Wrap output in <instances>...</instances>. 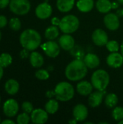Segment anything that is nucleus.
Instances as JSON below:
<instances>
[{"label": "nucleus", "mask_w": 123, "mask_h": 124, "mask_svg": "<svg viewBox=\"0 0 123 124\" xmlns=\"http://www.w3.org/2000/svg\"><path fill=\"white\" fill-rule=\"evenodd\" d=\"M88 73V67L83 60H74L70 62L65 68V76L71 81H78L86 77Z\"/></svg>", "instance_id": "nucleus-1"}, {"label": "nucleus", "mask_w": 123, "mask_h": 124, "mask_svg": "<svg viewBox=\"0 0 123 124\" xmlns=\"http://www.w3.org/2000/svg\"><path fill=\"white\" fill-rule=\"evenodd\" d=\"M20 43L24 49L28 51H34L41 45V36L37 31L28 28L20 34Z\"/></svg>", "instance_id": "nucleus-2"}, {"label": "nucleus", "mask_w": 123, "mask_h": 124, "mask_svg": "<svg viewBox=\"0 0 123 124\" xmlns=\"http://www.w3.org/2000/svg\"><path fill=\"white\" fill-rule=\"evenodd\" d=\"M54 93L57 100L67 102L73 98L75 95V89L71 84L66 81H62L56 85Z\"/></svg>", "instance_id": "nucleus-3"}, {"label": "nucleus", "mask_w": 123, "mask_h": 124, "mask_svg": "<svg viewBox=\"0 0 123 124\" xmlns=\"http://www.w3.org/2000/svg\"><path fill=\"white\" fill-rule=\"evenodd\" d=\"M109 81L110 77L109 73L103 69L97 70L92 74L91 84L96 90L104 91L108 86Z\"/></svg>", "instance_id": "nucleus-4"}, {"label": "nucleus", "mask_w": 123, "mask_h": 124, "mask_svg": "<svg viewBox=\"0 0 123 124\" xmlns=\"http://www.w3.org/2000/svg\"><path fill=\"white\" fill-rule=\"evenodd\" d=\"M80 21L75 15H67L61 19L59 28L62 33L71 34L78 29Z\"/></svg>", "instance_id": "nucleus-5"}, {"label": "nucleus", "mask_w": 123, "mask_h": 124, "mask_svg": "<svg viewBox=\"0 0 123 124\" xmlns=\"http://www.w3.org/2000/svg\"><path fill=\"white\" fill-rule=\"evenodd\" d=\"M10 11L17 15H25L30 9V3L28 0H10Z\"/></svg>", "instance_id": "nucleus-6"}, {"label": "nucleus", "mask_w": 123, "mask_h": 124, "mask_svg": "<svg viewBox=\"0 0 123 124\" xmlns=\"http://www.w3.org/2000/svg\"><path fill=\"white\" fill-rule=\"evenodd\" d=\"M41 48L45 54L51 58L57 57L60 52V46L53 40H49V41L41 45Z\"/></svg>", "instance_id": "nucleus-7"}, {"label": "nucleus", "mask_w": 123, "mask_h": 124, "mask_svg": "<svg viewBox=\"0 0 123 124\" xmlns=\"http://www.w3.org/2000/svg\"><path fill=\"white\" fill-rule=\"evenodd\" d=\"M19 110V105L14 99H9L6 100L3 105V111L4 115L8 118L14 117Z\"/></svg>", "instance_id": "nucleus-8"}, {"label": "nucleus", "mask_w": 123, "mask_h": 124, "mask_svg": "<svg viewBox=\"0 0 123 124\" xmlns=\"http://www.w3.org/2000/svg\"><path fill=\"white\" fill-rule=\"evenodd\" d=\"M35 13L36 17L39 19H47L52 14L51 6L47 2H43L41 4H39L36 8Z\"/></svg>", "instance_id": "nucleus-9"}, {"label": "nucleus", "mask_w": 123, "mask_h": 124, "mask_svg": "<svg viewBox=\"0 0 123 124\" xmlns=\"http://www.w3.org/2000/svg\"><path fill=\"white\" fill-rule=\"evenodd\" d=\"M105 26L110 31H116L120 27L119 16L115 13L108 12L104 17Z\"/></svg>", "instance_id": "nucleus-10"}, {"label": "nucleus", "mask_w": 123, "mask_h": 124, "mask_svg": "<svg viewBox=\"0 0 123 124\" xmlns=\"http://www.w3.org/2000/svg\"><path fill=\"white\" fill-rule=\"evenodd\" d=\"M92 41L96 46H106L109 41L108 35L103 29L97 28L92 33Z\"/></svg>", "instance_id": "nucleus-11"}, {"label": "nucleus", "mask_w": 123, "mask_h": 124, "mask_svg": "<svg viewBox=\"0 0 123 124\" xmlns=\"http://www.w3.org/2000/svg\"><path fill=\"white\" fill-rule=\"evenodd\" d=\"M48 113L46 110H43L41 108L35 109L30 113V119L33 124H45L49 118Z\"/></svg>", "instance_id": "nucleus-12"}, {"label": "nucleus", "mask_w": 123, "mask_h": 124, "mask_svg": "<svg viewBox=\"0 0 123 124\" xmlns=\"http://www.w3.org/2000/svg\"><path fill=\"white\" fill-rule=\"evenodd\" d=\"M72 115L74 119H75L78 122H83L88 116V108L83 104H78L72 110Z\"/></svg>", "instance_id": "nucleus-13"}, {"label": "nucleus", "mask_w": 123, "mask_h": 124, "mask_svg": "<svg viewBox=\"0 0 123 124\" xmlns=\"http://www.w3.org/2000/svg\"><path fill=\"white\" fill-rule=\"evenodd\" d=\"M107 65L112 68H119L123 65V57L122 54L111 52L107 57Z\"/></svg>", "instance_id": "nucleus-14"}, {"label": "nucleus", "mask_w": 123, "mask_h": 124, "mask_svg": "<svg viewBox=\"0 0 123 124\" xmlns=\"http://www.w3.org/2000/svg\"><path fill=\"white\" fill-rule=\"evenodd\" d=\"M59 44L62 49L70 51L75 46V39L70 34L65 33L59 38Z\"/></svg>", "instance_id": "nucleus-15"}, {"label": "nucleus", "mask_w": 123, "mask_h": 124, "mask_svg": "<svg viewBox=\"0 0 123 124\" xmlns=\"http://www.w3.org/2000/svg\"><path fill=\"white\" fill-rule=\"evenodd\" d=\"M93 85L87 81H81L76 86L78 93L82 96H89L93 91Z\"/></svg>", "instance_id": "nucleus-16"}, {"label": "nucleus", "mask_w": 123, "mask_h": 124, "mask_svg": "<svg viewBox=\"0 0 123 124\" xmlns=\"http://www.w3.org/2000/svg\"><path fill=\"white\" fill-rule=\"evenodd\" d=\"M104 98V94L101 91L97 90L96 92H91L88 97V105L91 108H97L99 106Z\"/></svg>", "instance_id": "nucleus-17"}, {"label": "nucleus", "mask_w": 123, "mask_h": 124, "mask_svg": "<svg viewBox=\"0 0 123 124\" xmlns=\"http://www.w3.org/2000/svg\"><path fill=\"white\" fill-rule=\"evenodd\" d=\"M83 62H85L88 68L94 69V68H97L99 65L100 59L96 54H93V53H88L85 56L83 59Z\"/></svg>", "instance_id": "nucleus-18"}, {"label": "nucleus", "mask_w": 123, "mask_h": 124, "mask_svg": "<svg viewBox=\"0 0 123 124\" xmlns=\"http://www.w3.org/2000/svg\"><path fill=\"white\" fill-rule=\"evenodd\" d=\"M29 57H30V63L33 68H41L44 63L43 57L38 52L32 51Z\"/></svg>", "instance_id": "nucleus-19"}, {"label": "nucleus", "mask_w": 123, "mask_h": 124, "mask_svg": "<svg viewBox=\"0 0 123 124\" xmlns=\"http://www.w3.org/2000/svg\"><path fill=\"white\" fill-rule=\"evenodd\" d=\"M20 85L19 83L13 78L9 79L4 84V89L6 92L9 95H14L19 91Z\"/></svg>", "instance_id": "nucleus-20"}, {"label": "nucleus", "mask_w": 123, "mask_h": 124, "mask_svg": "<svg viewBox=\"0 0 123 124\" xmlns=\"http://www.w3.org/2000/svg\"><path fill=\"white\" fill-rule=\"evenodd\" d=\"M75 5V0H57V7L62 12H70Z\"/></svg>", "instance_id": "nucleus-21"}, {"label": "nucleus", "mask_w": 123, "mask_h": 124, "mask_svg": "<svg viewBox=\"0 0 123 124\" xmlns=\"http://www.w3.org/2000/svg\"><path fill=\"white\" fill-rule=\"evenodd\" d=\"M77 8L82 12H88L91 11L94 6V0H78L76 3Z\"/></svg>", "instance_id": "nucleus-22"}, {"label": "nucleus", "mask_w": 123, "mask_h": 124, "mask_svg": "<svg viewBox=\"0 0 123 124\" xmlns=\"http://www.w3.org/2000/svg\"><path fill=\"white\" fill-rule=\"evenodd\" d=\"M96 7L99 12L107 14L112 9V3L109 0H97Z\"/></svg>", "instance_id": "nucleus-23"}, {"label": "nucleus", "mask_w": 123, "mask_h": 124, "mask_svg": "<svg viewBox=\"0 0 123 124\" xmlns=\"http://www.w3.org/2000/svg\"><path fill=\"white\" fill-rule=\"evenodd\" d=\"M46 39L48 40H54L57 39L59 35V30L56 25H51L48 27L44 33Z\"/></svg>", "instance_id": "nucleus-24"}, {"label": "nucleus", "mask_w": 123, "mask_h": 124, "mask_svg": "<svg viewBox=\"0 0 123 124\" xmlns=\"http://www.w3.org/2000/svg\"><path fill=\"white\" fill-rule=\"evenodd\" d=\"M59 102L57 100H49L45 105V110L49 114H54L59 110Z\"/></svg>", "instance_id": "nucleus-25"}, {"label": "nucleus", "mask_w": 123, "mask_h": 124, "mask_svg": "<svg viewBox=\"0 0 123 124\" xmlns=\"http://www.w3.org/2000/svg\"><path fill=\"white\" fill-rule=\"evenodd\" d=\"M118 102V97L114 93L108 94L105 97V105L109 108H114Z\"/></svg>", "instance_id": "nucleus-26"}, {"label": "nucleus", "mask_w": 123, "mask_h": 124, "mask_svg": "<svg viewBox=\"0 0 123 124\" xmlns=\"http://www.w3.org/2000/svg\"><path fill=\"white\" fill-rule=\"evenodd\" d=\"M12 62V57L9 53H2L0 54V65L3 68H7Z\"/></svg>", "instance_id": "nucleus-27"}, {"label": "nucleus", "mask_w": 123, "mask_h": 124, "mask_svg": "<svg viewBox=\"0 0 123 124\" xmlns=\"http://www.w3.org/2000/svg\"><path fill=\"white\" fill-rule=\"evenodd\" d=\"M112 118L116 121H120L123 120V107H115L112 113Z\"/></svg>", "instance_id": "nucleus-28"}, {"label": "nucleus", "mask_w": 123, "mask_h": 124, "mask_svg": "<svg viewBox=\"0 0 123 124\" xmlns=\"http://www.w3.org/2000/svg\"><path fill=\"white\" fill-rule=\"evenodd\" d=\"M9 28L14 31H18L21 28V22L18 17H12L9 23Z\"/></svg>", "instance_id": "nucleus-29"}, {"label": "nucleus", "mask_w": 123, "mask_h": 124, "mask_svg": "<svg viewBox=\"0 0 123 124\" xmlns=\"http://www.w3.org/2000/svg\"><path fill=\"white\" fill-rule=\"evenodd\" d=\"M106 47L107 50L110 52H117L120 49V46L118 42L115 40L108 41V42L106 44Z\"/></svg>", "instance_id": "nucleus-30"}, {"label": "nucleus", "mask_w": 123, "mask_h": 124, "mask_svg": "<svg viewBox=\"0 0 123 124\" xmlns=\"http://www.w3.org/2000/svg\"><path fill=\"white\" fill-rule=\"evenodd\" d=\"M30 117L28 116V113H22L18 115L17 117V123L18 124H28L30 121Z\"/></svg>", "instance_id": "nucleus-31"}, {"label": "nucleus", "mask_w": 123, "mask_h": 124, "mask_svg": "<svg viewBox=\"0 0 123 124\" xmlns=\"http://www.w3.org/2000/svg\"><path fill=\"white\" fill-rule=\"evenodd\" d=\"M36 77L38 79V80H41V81H45L47 80L49 78V73L48 72V70H44V69H40L38 70L36 73H35Z\"/></svg>", "instance_id": "nucleus-32"}, {"label": "nucleus", "mask_w": 123, "mask_h": 124, "mask_svg": "<svg viewBox=\"0 0 123 124\" xmlns=\"http://www.w3.org/2000/svg\"><path fill=\"white\" fill-rule=\"evenodd\" d=\"M22 110H23V112L30 114L33 110V105L31 102H30L28 101H25V102H22Z\"/></svg>", "instance_id": "nucleus-33"}, {"label": "nucleus", "mask_w": 123, "mask_h": 124, "mask_svg": "<svg viewBox=\"0 0 123 124\" xmlns=\"http://www.w3.org/2000/svg\"><path fill=\"white\" fill-rule=\"evenodd\" d=\"M7 25V19L4 15H0V28H4Z\"/></svg>", "instance_id": "nucleus-34"}, {"label": "nucleus", "mask_w": 123, "mask_h": 124, "mask_svg": "<svg viewBox=\"0 0 123 124\" xmlns=\"http://www.w3.org/2000/svg\"><path fill=\"white\" fill-rule=\"evenodd\" d=\"M28 49H23L21 52H20V57L22 58V59H25V58H27L28 56H30L29 55V53H28Z\"/></svg>", "instance_id": "nucleus-35"}, {"label": "nucleus", "mask_w": 123, "mask_h": 124, "mask_svg": "<svg viewBox=\"0 0 123 124\" xmlns=\"http://www.w3.org/2000/svg\"><path fill=\"white\" fill-rule=\"evenodd\" d=\"M9 0H0V9H4L9 4Z\"/></svg>", "instance_id": "nucleus-36"}, {"label": "nucleus", "mask_w": 123, "mask_h": 124, "mask_svg": "<svg viewBox=\"0 0 123 124\" xmlns=\"http://www.w3.org/2000/svg\"><path fill=\"white\" fill-rule=\"evenodd\" d=\"M60 20H61V19H59V17H53V18L51 20V24H52L53 25H56V26H57V25H59V23H60Z\"/></svg>", "instance_id": "nucleus-37"}, {"label": "nucleus", "mask_w": 123, "mask_h": 124, "mask_svg": "<svg viewBox=\"0 0 123 124\" xmlns=\"http://www.w3.org/2000/svg\"><path fill=\"white\" fill-rule=\"evenodd\" d=\"M54 96H55V93H54V91L52 92V91H48L46 92V97H49V98H51L53 97Z\"/></svg>", "instance_id": "nucleus-38"}, {"label": "nucleus", "mask_w": 123, "mask_h": 124, "mask_svg": "<svg viewBox=\"0 0 123 124\" xmlns=\"http://www.w3.org/2000/svg\"><path fill=\"white\" fill-rule=\"evenodd\" d=\"M1 124H14V122L12 120L9 119H6L4 121H3L2 122H1Z\"/></svg>", "instance_id": "nucleus-39"}, {"label": "nucleus", "mask_w": 123, "mask_h": 124, "mask_svg": "<svg viewBox=\"0 0 123 124\" xmlns=\"http://www.w3.org/2000/svg\"><path fill=\"white\" fill-rule=\"evenodd\" d=\"M3 67L0 65V80L1 79V78H2V76H3V75H4V70H3Z\"/></svg>", "instance_id": "nucleus-40"}, {"label": "nucleus", "mask_w": 123, "mask_h": 124, "mask_svg": "<svg viewBox=\"0 0 123 124\" xmlns=\"http://www.w3.org/2000/svg\"><path fill=\"white\" fill-rule=\"evenodd\" d=\"M117 15L118 16H123V9H118L117 10Z\"/></svg>", "instance_id": "nucleus-41"}, {"label": "nucleus", "mask_w": 123, "mask_h": 124, "mask_svg": "<svg viewBox=\"0 0 123 124\" xmlns=\"http://www.w3.org/2000/svg\"><path fill=\"white\" fill-rule=\"evenodd\" d=\"M117 7H118V4H117L116 2L112 3V9H116Z\"/></svg>", "instance_id": "nucleus-42"}, {"label": "nucleus", "mask_w": 123, "mask_h": 124, "mask_svg": "<svg viewBox=\"0 0 123 124\" xmlns=\"http://www.w3.org/2000/svg\"><path fill=\"white\" fill-rule=\"evenodd\" d=\"M120 51H121V54H122V55H123V42H122L121 46H120Z\"/></svg>", "instance_id": "nucleus-43"}, {"label": "nucleus", "mask_w": 123, "mask_h": 124, "mask_svg": "<svg viewBox=\"0 0 123 124\" xmlns=\"http://www.w3.org/2000/svg\"><path fill=\"white\" fill-rule=\"evenodd\" d=\"M117 1H118L120 4H123V0H117Z\"/></svg>", "instance_id": "nucleus-44"}, {"label": "nucleus", "mask_w": 123, "mask_h": 124, "mask_svg": "<svg viewBox=\"0 0 123 124\" xmlns=\"http://www.w3.org/2000/svg\"><path fill=\"white\" fill-rule=\"evenodd\" d=\"M118 123H119V124H123V120L120 121H119Z\"/></svg>", "instance_id": "nucleus-45"}, {"label": "nucleus", "mask_w": 123, "mask_h": 124, "mask_svg": "<svg viewBox=\"0 0 123 124\" xmlns=\"http://www.w3.org/2000/svg\"><path fill=\"white\" fill-rule=\"evenodd\" d=\"M99 124H107L108 123L107 122H99Z\"/></svg>", "instance_id": "nucleus-46"}, {"label": "nucleus", "mask_w": 123, "mask_h": 124, "mask_svg": "<svg viewBox=\"0 0 123 124\" xmlns=\"http://www.w3.org/2000/svg\"><path fill=\"white\" fill-rule=\"evenodd\" d=\"M92 124L93 123H92V122H86V123H85V124Z\"/></svg>", "instance_id": "nucleus-47"}, {"label": "nucleus", "mask_w": 123, "mask_h": 124, "mask_svg": "<svg viewBox=\"0 0 123 124\" xmlns=\"http://www.w3.org/2000/svg\"><path fill=\"white\" fill-rule=\"evenodd\" d=\"M1 33L0 31V41H1Z\"/></svg>", "instance_id": "nucleus-48"}, {"label": "nucleus", "mask_w": 123, "mask_h": 124, "mask_svg": "<svg viewBox=\"0 0 123 124\" xmlns=\"http://www.w3.org/2000/svg\"><path fill=\"white\" fill-rule=\"evenodd\" d=\"M0 102H1V97H0Z\"/></svg>", "instance_id": "nucleus-49"}, {"label": "nucleus", "mask_w": 123, "mask_h": 124, "mask_svg": "<svg viewBox=\"0 0 123 124\" xmlns=\"http://www.w3.org/2000/svg\"><path fill=\"white\" fill-rule=\"evenodd\" d=\"M0 123H1V118H0Z\"/></svg>", "instance_id": "nucleus-50"}]
</instances>
